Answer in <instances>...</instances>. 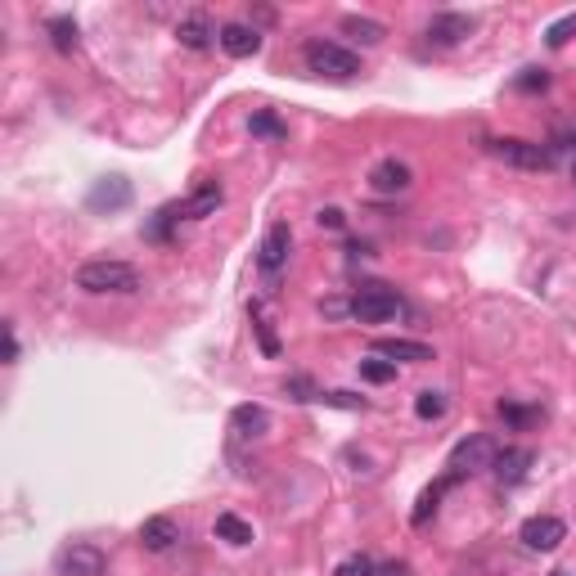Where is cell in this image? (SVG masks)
<instances>
[{"label": "cell", "mask_w": 576, "mask_h": 576, "mask_svg": "<svg viewBox=\"0 0 576 576\" xmlns=\"http://www.w3.org/2000/svg\"><path fill=\"white\" fill-rule=\"evenodd\" d=\"M77 288L81 293H135L140 288V270L131 261H81L77 266Z\"/></svg>", "instance_id": "6da1fadb"}, {"label": "cell", "mask_w": 576, "mask_h": 576, "mask_svg": "<svg viewBox=\"0 0 576 576\" xmlns=\"http://www.w3.org/2000/svg\"><path fill=\"white\" fill-rule=\"evenodd\" d=\"M306 68L315 72V77H329V81H351L360 72V59L347 50V45L338 41H324V36H315V41H306L302 50Z\"/></svg>", "instance_id": "7a4b0ae2"}, {"label": "cell", "mask_w": 576, "mask_h": 576, "mask_svg": "<svg viewBox=\"0 0 576 576\" xmlns=\"http://www.w3.org/2000/svg\"><path fill=\"white\" fill-rule=\"evenodd\" d=\"M486 153L500 158V162H509V167H522V171H549L554 167V149H549V144L513 140V135H504V140H486Z\"/></svg>", "instance_id": "3957f363"}, {"label": "cell", "mask_w": 576, "mask_h": 576, "mask_svg": "<svg viewBox=\"0 0 576 576\" xmlns=\"http://www.w3.org/2000/svg\"><path fill=\"white\" fill-rule=\"evenodd\" d=\"M495 455H500V441H495L491 432H468V437L455 441V450H450V473L455 477L482 473V468L495 464Z\"/></svg>", "instance_id": "277c9868"}, {"label": "cell", "mask_w": 576, "mask_h": 576, "mask_svg": "<svg viewBox=\"0 0 576 576\" xmlns=\"http://www.w3.org/2000/svg\"><path fill=\"white\" fill-rule=\"evenodd\" d=\"M396 311H401V293L387 284H365L351 297V320L360 324H387Z\"/></svg>", "instance_id": "5b68a950"}, {"label": "cell", "mask_w": 576, "mask_h": 576, "mask_svg": "<svg viewBox=\"0 0 576 576\" xmlns=\"http://www.w3.org/2000/svg\"><path fill=\"white\" fill-rule=\"evenodd\" d=\"M518 540H522V549H531V554H554V549L567 540V522L554 518V513H536V518H527L518 527Z\"/></svg>", "instance_id": "8992f818"}, {"label": "cell", "mask_w": 576, "mask_h": 576, "mask_svg": "<svg viewBox=\"0 0 576 576\" xmlns=\"http://www.w3.org/2000/svg\"><path fill=\"white\" fill-rule=\"evenodd\" d=\"M108 558L99 545H86V540H72V545L59 549V558H54V572L59 576H104Z\"/></svg>", "instance_id": "52a82bcc"}, {"label": "cell", "mask_w": 576, "mask_h": 576, "mask_svg": "<svg viewBox=\"0 0 576 576\" xmlns=\"http://www.w3.org/2000/svg\"><path fill=\"white\" fill-rule=\"evenodd\" d=\"M288 252H293V230L284 221H275L266 234H261V248H257V266L266 275H279L288 266Z\"/></svg>", "instance_id": "ba28073f"}, {"label": "cell", "mask_w": 576, "mask_h": 576, "mask_svg": "<svg viewBox=\"0 0 576 576\" xmlns=\"http://www.w3.org/2000/svg\"><path fill=\"white\" fill-rule=\"evenodd\" d=\"M531 464H536V455H531L527 446H500L491 473H495V482H500V486H518L522 477L531 473Z\"/></svg>", "instance_id": "9c48e42d"}, {"label": "cell", "mask_w": 576, "mask_h": 576, "mask_svg": "<svg viewBox=\"0 0 576 576\" xmlns=\"http://www.w3.org/2000/svg\"><path fill=\"white\" fill-rule=\"evenodd\" d=\"M410 180H414V171H410V162H401V158H383L369 171V189H374V194H405Z\"/></svg>", "instance_id": "30bf717a"}, {"label": "cell", "mask_w": 576, "mask_h": 576, "mask_svg": "<svg viewBox=\"0 0 576 576\" xmlns=\"http://www.w3.org/2000/svg\"><path fill=\"white\" fill-rule=\"evenodd\" d=\"M221 203H225L221 180H203V185H198L194 194L180 198V203H176V216H185V221H203V216H212Z\"/></svg>", "instance_id": "8fae6325"}, {"label": "cell", "mask_w": 576, "mask_h": 576, "mask_svg": "<svg viewBox=\"0 0 576 576\" xmlns=\"http://www.w3.org/2000/svg\"><path fill=\"white\" fill-rule=\"evenodd\" d=\"M473 36V18L468 14H432V23H428V41L432 45H441V50H450V45H459V41H468Z\"/></svg>", "instance_id": "7c38bea8"}, {"label": "cell", "mask_w": 576, "mask_h": 576, "mask_svg": "<svg viewBox=\"0 0 576 576\" xmlns=\"http://www.w3.org/2000/svg\"><path fill=\"white\" fill-rule=\"evenodd\" d=\"M176 540H180V527H176V518H167V513H153V518L140 522V545L149 549V554H167Z\"/></svg>", "instance_id": "4fadbf2b"}, {"label": "cell", "mask_w": 576, "mask_h": 576, "mask_svg": "<svg viewBox=\"0 0 576 576\" xmlns=\"http://www.w3.org/2000/svg\"><path fill=\"white\" fill-rule=\"evenodd\" d=\"M216 45H221L230 59H252V54L261 50V32L248 23H225L221 36H216Z\"/></svg>", "instance_id": "5bb4252c"}, {"label": "cell", "mask_w": 576, "mask_h": 576, "mask_svg": "<svg viewBox=\"0 0 576 576\" xmlns=\"http://www.w3.org/2000/svg\"><path fill=\"white\" fill-rule=\"evenodd\" d=\"M374 356L383 360H405V365H423V360H432V347L428 342H414V338H378L374 342Z\"/></svg>", "instance_id": "9a60e30c"}, {"label": "cell", "mask_w": 576, "mask_h": 576, "mask_svg": "<svg viewBox=\"0 0 576 576\" xmlns=\"http://www.w3.org/2000/svg\"><path fill=\"white\" fill-rule=\"evenodd\" d=\"M266 428H270V414H266V405H234V414H230V432L239 441H257V437H266Z\"/></svg>", "instance_id": "2e32d148"}, {"label": "cell", "mask_w": 576, "mask_h": 576, "mask_svg": "<svg viewBox=\"0 0 576 576\" xmlns=\"http://www.w3.org/2000/svg\"><path fill=\"white\" fill-rule=\"evenodd\" d=\"M216 36H221V32L207 23V14H185V18L176 23V41L185 45V50H207Z\"/></svg>", "instance_id": "e0dca14e"}, {"label": "cell", "mask_w": 576, "mask_h": 576, "mask_svg": "<svg viewBox=\"0 0 576 576\" xmlns=\"http://www.w3.org/2000/svg\"><path fill=\"white\" fill-rule=\"evenodd\" d=\"M131 203V185H126L122 176H108V180H99L95 189H90V198H86V207L90 212H113V207H126Z\"/></svg>", "instance_id": "ac0fdd59"}, {"label": "cell", "mask_w": 576, "mask_h": 576, "mask_svg": "<svg viewBox=\"0 0 576 576\" xmlns=\"http://www.w3.org/2000/svg\"><path fill=\"white\" fill-rule=\"evenodd\" d=\"M212 531H216V540H225V545H234V549L252 545V522H243L239 513H216Z\"/></svg>", "instance_id": "d6986e66"}, {"label": "cell", "mask_w": 576, "mask_h": 576, "mask_svg": "<svg viewBox=\"0 0 576 576\" xmlns=\"http://www.w3.org/2000/svg\"><path fill=\"white\" fill-rule=\"evenodd\" d=\"M455 482H459V477H455V473H446V477H441V482H432L428 491L419 495V509L410 513V522H414V527H423V522H428L432 513H437V500H441V495H446V491H450V486H455Z\"/></svg>", "instance_id": "ffe728a7"}, {"label": "cell", "mask_w": 576, "mask_h": 576, "mask_svg": "<svg viewBox=\"0 0 576 576\" xmlns=\"http://www.w3.org/2000/svg\"><path fill=\"white\" fill-rule=\"evenodd\" d=\"M342 32H347L351 41H360V45H378V41L387 36V27H383V23H374V18L347 14V18H342Z\"/></svg>", "instance_id": "44dd1931"}, {"label": "cell", "mask_w": 576, "mask_h": 576, "mask_svg": "<svg viewBox=\"0 0 576 576\" xmlns=\"http://www.w3.org/2000/svg\"><path fill=\"white\" fill-rule=\"evenodd\" d=\"M45 32H50L54 50H63V54L77 50V23H72V18H50V23H45Z\"/></svg>", "instance_id": "7402d4cb"}, {"label": "cell", "mask_w": 576, "mask_h": 576, "mask_svg": "<svg viewBox=\"0 0 576 576\" xmlns=\"http://www.w3.org/2000/svg\"><path fill=\"white\" fill-rule=\"evenodd\" d=\"M333 576H378V563L369 554H347L338 567H333Z\"/></svg>", "instance_id": "603a6c76"}, {"label": "cell", "mask_w": 576, "mask_h": 576, "mask_svg": "<svg viewBox=\"0 0 576 576\" xmlns=\"http://www.w3.org/2000/svg\"><path fill=\"white\" fill-rule=\"evenodd\" d=\"M414 414H419V419H441V414H446V396L441 392H419L414 396Z\"/></svg>", "instance_id": "cb8c5ba5"}, {"label": "cell", "mask_w": 576, "mask_h": 576, "mask_svg": "<svg viewBox=\"0 0 576 576\" xmlns=\"http://www.w3.org/2000/svg\"><path fill=\"white\" fill-rule=\"evenodd\" d=\"M360 378H365V383H392L396 365L392 360H360Z\"/></svg>", "instance_id": "d4e9b609"}, {"label": "cell", "mask_w": 576, "mask_h": 576, "mask_svg": "<svg viewBox=\"0 0 576 576\" xmlns=\"http://www.w3.org/2000/svg\"><path fill=\"white\" fill-rule=\"evenodd\" d=\"M500 414L513 423V428H531L540 419V410H527V405H513V401H500Z\"/></svg>", "instance_id": "484cf974"}, {"label": "cell", "mask_w": 576, "mask_h": 576, "mask_svg": "<svg viewBox=\"0 0 576 576\" xmlns=\"http://www.w3.org/2000/svg\"><path fill=\"white\" fill-rule=\"evenodd\" d=\"M315 401L333 405V410H365V396H351V392H320Z\"/></svg>", "instance_id": "4316f807"}, {"label": "cell", "mask_w": 576, "mask_h": 576, "mask_svg": "<svg viewBox=\"0 0 576 576\" xmlns=\"http://www.w3.org/2000/svg\"><path fill=\"white\" fill-rule=\"evenodd\" d=\"M572 32H576V14H567V18H558V23L549 27V32H545V41L554 45V50H563V45H567V36H572Z\"/></svg>", "instance_id": "83f0119b"}, {"label": "cell", "mask_w": 576, "mask_h": 576, "mask_svg": "<svg viewBox=\"0 0 576 576\" xmlns=\"http://www.w3.org/2000/svg\"><path fill=\"white\" fill-rule=\"evenodd\" d=\"M252 135H284V122H279L275 113H252Z\"/></svg>", "instance_id": "f1b7e54d"}, {"label": "cell", "mask_w": 576, "mask_h": 576, "mask_svg": "<svg viewBox=\"0 0 576 576\" xmlns=\"http://www.w3.org/2000/svg\"><path fill=\"white\" fill-rule=\"evenodd\" d=\"M545 86H549V72L545 68H522L518 90H545Z\"/></svg>", "instance_id": "f546056e"}, {"label": "cell", "mask_w": 576, "mask_h": 576, "mask_svg": "<svg viewBox=\"0 0 576 576\" xmlns=\"http://www.w3.org/2000/svg\"><path fill=\"white\" fill-rule=\"evenodd\" d=\"M315 221H320L324 230H342V225H347V216H342V207H324V212L315 216Z\"/></svg>", "instance_id": "4dcf8cb0"}, {"label": "cell", "mask_w": 576, "mask_h": 576, "mask_svg": "<svg viewBox=\"0 0 576 576\" xmlns=\"http://www.w3.org/2000/svg\"><path fill=\"white\" fill-rule=\"evenodd\" d=\"M378 576H414V567L401 563V558H392V563H378Z\"/></svg>", "instance_id": "1f68e13d"}, {"label": "cell", "mask_w": 576, "mask_h": 576, "mask_svg": "<svg viewBox=\"0 0 576 576\" xmlns=\"http://www.w3.org/2000/svg\"><path fill=\"white\" fill-rule=\"evenodd\" d=\"M324 315H333V320H338V315H351V302H342V297H329V302L320 306Z\"/></svg>", "instance_id": "d6a6232c"}, {"label": "cell", "mask_w": 576, "mask_h": 576, "mask_svg": "<svg viewBox=\"0 0 576 576\" xmlns=\"http://www.w3.org/2000/svg\"><path fill=\"white\" fill-rule=\"evenodd\" d=\"M5 360H9V365L18 360V338H14V329H5Z\"/></svg>", "instance_id": "836d02e7"}, {"label": "cell", "mask_w": 576, "mask_h": 576, "mask_svg": "<svg viewBox=\"0 0 576 576\" xmlns=\"http://www.w3.org/2000/svg\"><path fill=\"white\" fill-rule=\"evenodd\" d=\"M549 576H572V572H549Z\"/></svg>", "instance_id": "e575fe53"}]
</instances>
